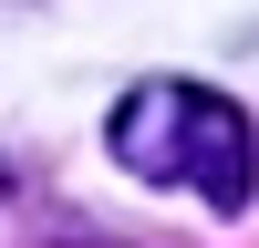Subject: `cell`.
Instances as JSON below:
<instances>
[{
    "instance_id": "1",
    "label": "cell",
    "mask_w": 259,
    "mask_h": 248,
    "mask_svg": "<svg viewBox=\"0 0 259 248\" xmlns=\"http://www.w3.org/2000/svg\"><path fill=\"white\" fill-rule=\"evenodd\" d=\"M104 145H114L124 176L187 186V197H207L218 217H239L259 197V135H249L239 103L207 93V83H135V93L114 103V124H104Z\"/></svg>"
}]
</instances>
